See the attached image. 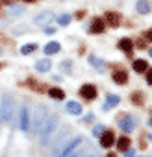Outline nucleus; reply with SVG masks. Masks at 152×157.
I'll use <instances>...</instances> for the list:
<instances>
[{
	"label": "nucleus",
	"instance_id": "obj_1",
	"mask_svg": "<svg viewBox=\"0 0 152 157\" xmlns=\"http://www.w3.org/2000/svg\"><path fill=\"white\" fill-rule=\"evenodd\" d=\"M58 124H59L58 115H46V118H45V122H43V126H41V129H39V140H41L43 146L48 144L50 137H52V135L56 133V129H58Z\"/></svg>",
	"mask_w": 152,
	"mask_h": 157
},
{
	"label": "nucleus",
	"instance_id": "obj_2",
	"mask_svg": "<svg viewBox=\"0 0 152 157\" xmlns=\"http://www.w3.org/2000/svg\"><path fill=\"white\" fill-rule=\"evenodd\" d=\"M13 107H15V100L10 93H6L2 96V102H0V120L4 122H11L13 118Z\"/></svg>",
	"mask_w": 152,
	"mask_h": 157
},
{
	"label": "nucleus",
	"instance_id": "obj_3",
	"mask_svg": "<svg viewBox=\"0 0 152 157\" xmlns=\"http://www.w3.org/2000/svg\"><path fill=\"white\" fill-rule=\"evenodd\" d=\"M46 115H48L46 105H37V109L34 111V118H30V129H32L34 133H39V129H41V126H43Z\"/></svg>",
	"mask_w": 152,
	"mask_h": 157
},
{
	"label": "nucleus",
	"instance_id": "obj_4",
	"mask_svg": "<svg viewBox=\"0 0 152 157\" xmlns=\"http://www.w3.org/2000/svg\"><path fill=\"white\" fill-rule=\"evenodd\" d=\"M32 113H30V107L26 105V104H22L21 105V109H19V115H17V118H19V129L21 131H30V117Z\"/></svg>",
	"mask_w": 152,
	"mask_h": 157
},
{
	"label": "nucleus",
	"instance_id": "obj_5",
	"mask_svg": "<svg viewBox=\"0 0 152 157\" xmlns=\"http://www.w3.org/2000/svg\"><path fill=\"white\" fill-rule=\"evenodd\" d=\"M54 19H56V15H54L52 11H43V13H39V15L34 17V22H35L37 26H48Z\"/></svg>",
	"mask_w": 152,
	"mask_h": 157
},
{
	"label": "nucleus",
	"instance_id": "obj_6",
	"mask_svg": "<svg viewBox=\"0 0 152 157\" xmlns=\"http://www.w3.org/2000/svg\"><path fill=\"white\" fill-rule=\"evenodd\" d=\"M119 128H121L122 131H126V133L134 131V128H135V120H134V117H130V115H122V117L119 118Z\"/></svg>",
	"mask_w": 152,
	"mask_h": 157
},
{
	"label": "nucleus",
	"instance_id": "obj_7",
	"mask_svg": "<svg viewBox=\"0 0 152 157\" xmlns=\"http://www.w3.org/2000/svg\"><path fill=\"white\" fill-rule=\"evenodd\" d=\"M104 24H108L110 28H119L121 24V15L117 11H106L104 15Z\"/></svg>",
	"mask_w": 152,
	"mask_h": 157
},
{
	"label": "nucleus",
	"instance_id": "obj_8",
	"mask_svg": "<svg viewBox=\"0 0 152 157\" xmlns=\"http://www.w3.org/2000/svg\"><path fill=\"white\" fill-rule=\"evenodd\" d=\"M80 96L84 98V100H95L97 98V87L95 85H91V83H86V85H82V89H80Z\"/></svg>",
	"mask_w": 152,
	"mask_h": 157
},
{
	"label": "nucleus",
	"instance_id": "obj_9",
	"mask_svg": "<svg viewBox=\"0 0 152 157\" xmlns=\"http://www.w3.org/2000/svg\"><path fill=\"white\" fill-rule=\"evenodd\" d=\"M98 139H100V146H102V148H110V146L115 144V135H113V131H110V129H106Z\"/></svg>",
	"mask_w": 152,
	"mask_h": 157
},
{
	"label": "nucleus",
	"instance_id": "obj_10",
	"mask_svg": "<svg viewBox=\"0 0 152 157\" xmlns=\"http://www.w3.org/2000/svg\"><path fill=\"white\" fill-rule=\"evenodd\" d=\"M65 111H67L69 115H74V117H78V115H82V105H80L78 102L70 100V102H67V104H65Z\"/></svg>",
	"mask_w": 152,
	"mask_h": 157
},
{
	"label": "nucleus",
	"instance_id": "obj_11",
	"mask_svg": "<svg viewBox=\"0 0 152 157\" xmlns=\"http://www.w3.org/2000/svg\"><path fill=\"white\" fill-rule=\"evenodd\" d=\"M119 102H121V96H117V94H110V96H106V102H104L102 109H104V111H110V109L117 107Z\"/></svg>",
	"mask_w": 152,
	"mask_h": 157
},
{
	"label": "nucleus",
	"instance_id": "obj_12",
	"mask_svg": "<svg viewBox=\"0 0 152 157\" xmlns=\"http://www.w3.org/2000/svg\"><path fill=\"white\" fill-rule=\"evenodd\" d=\"M87 61H89V65H91V67H95L98 72H104V70H106V63H104L102 59H98L97 56H89V57H87Z\"/></svg>",
	"mask_w": 152,
	"mask_h": 157
},
{
	"label": "nucleus",
	"instance_id": "obj_13",
	"mask_svg": "<svg viewBox=\"0 0 152 157\" xmlns=\"http://www.w3.org/2000/svg\"><path fill=\"white\" fill-rule=\"evenodd\" d=\"M61 50V46H59V43H56V41H50L48 44H45V48H43V52L46 54V56H54V54H58Z\"/></svg>",
	"mask_w": 152,
	"mask_h": 157
},
{
	"label": "nucleus",
	"instance_id": "obj_14",
	"mask_svg": "<svg viewBox=\"0 0 152 157\" xmlns=\"http://www.w3.org/2000/svg\"><path fill=\"white\" fill-rule=\"evenodd\" d=\"M135 11L141 13V15H148L150 13V4L146 2V0H137L135 4Z\"/></svg>",
	"mask_w": 152,
	"mask_h": 157
},
{
	"label": "nucleus",
	"instance_id": "obj_15",
	"mask_svg": "<svg viewBox=\"0 0 152 157\" xmlns=\"http://www.w3.org/2000/svg\"><path fill=\"white\" fill-rule=\"evenodd\" d=\"M104 28H106V24H104V21L102 19H93V22H91V32L93 33H102L104 32Z\"/></svg>",
	"mask_w": 152,
	"mask_h": 157
},
{
	"label": "nucleus",
	"instance_id": "obj_16",
	"mask_svg": "<svg viewBox=\"0 0 152 157\" xmlns=\"http://www.w3.org/2000/svg\"><path fill=\"white\" fill-rule=\"evenodd\" d=\"M117 46H119V50H122V52H126V54H130V52L134 50L132 39H121V41L117 43Z\"/></svg>",
	"mask_w": 152,
	"mask_h": 157
},
{
	"label": "nucleus",
	"instance_id": "obj_17",
	"mask_svg": "<svg viewBox=\"0 0 152 157\" xmlns=\"http://www.w3.org/2000/svg\"><path fill=\"white\" fill-rule=\"evenodd\" d=\"M50 68H52L50 59H39V61L35 63V70H39V72H48Z\"/></svg>",
	"mask_w": 152,
	"mask_h": 157
},
{
	"label": "nucleus",
	"instance_id": "obj_18",
	"mask_svg": "<svg viewBox=\"0 0 152 157\" xmlns=\"http://www.w3.org/2000/svg\"><path fill=\"white\" fill-rule=\"evenodd\" d=\"M134 70H135L137 74H143V72L148 70V63H146L145 59H135V61H134Z\"/></svg>",
	"mask_w": 152,
	"mask_h": 157
},
{
	"label": "nucleus",
	"instance_id": "obj_19",
	"mask_svg": "<svg viewBox=\"0 0 152 157\" xmlns=\"http://www.w3.org/2000/svg\"><path fill=\"white\" fill-rule=\"evenodd\" d=\"M115 146H117L119 151H126V150L130 148V139H128V137H119L117 142H115Z\"/></svg>",
	"mask_w": 152,
	"mask_h": 157
},
{
	"label": "nucleus",
	"instance_id": "obj_20",
	"mask_svg": "<svg viewBox=\"0 0 152 157\" xmlns=\"http://www.w3.org/2000/svg\"><path fill=\"white\" fill-rule=\"evenodd\" d=\"M113 82H115V83H119V85L126 83V82H128V74H126L124 70H119V72H115V74H113Z\"/></svg>",
	"mask_w": 152,
	"mask_h": 157
},
{
	"label": "nucleus",
	"instance_id": "obj_21",
	"mask_svg": "<svg viewBox=\"0 0 152 157\" xmlns=\"http://www.w3.org/2000/svg\"><path fill=\"white\" fill-rule=\"evenodd\" d=\"M48 94H50L54 100H65V93H63L61 89H58V87H52V89H48Z\"/></svg>",
	"mask_w": 152,
	"mask_h": 157
},
{
	"label": "nucleus",
	"instance_id": "obj_22",
	"mask_svg": "<svg viewBox=\"0 0 152 157\" xmlns=\"http://www.w3.org/2000/svg\"><path fill=\"white\" fill-rule=\"evenodd\" d=\"M37 50V44L35 43H28V44H24L22 48H21V54L22 56H28V54H32V52H35Z\"/></svg>",
	"mask_w": 152,
	"mask_h": 157
},
{
	"label": "nucleus",
	"instance_id": "obj_23",
	"mask_svg": "<svg viewBox=\"0 0 152 157\" xmlns=\"http://www.w3.org/2000/svg\"><path fill=\"white\" fill-rule=\"evenodd\" d=\"M24 13V8H21V6H11L10 8V15L11 17H21Z\"/></svg>",
	"mask_w": 152,
	"mask_h": 157
},
{
	"label": "nucleus",
	"instance_id": "obj_24",
	"mask_svg": "<svg viewBox=\"0 0 152 157\" xmlns=\"http://www.w3.org/2000/svg\"><path fill=\"white\" fill-rule=\"evenodd\" d=\"M69 22H70V15L61 13V15L58 17V24H59V26H69Z\"/></svg>",
	"mask_w": 152,
	"mask_h": 157
},
{
	"label": "nucleus",
	"instance_id": "obj_25",
	"mask_svg": "<svg viewBox=\"0 0 152 157\" xmlns=\"http://www.w3.org/2000/svg\"><path fill=\"white\" fill-rule=\"evenodd\" d=\"M61 70L65 72V74H70V68H72V61L70 59H65V61H61Z\"/></svg>",
	"mask_w": 152,
	"mask_h": 157
},
{
	"label": "nucleus",
	"instance_id": "obj_26",
	"mask_svg": "<svg viewBox=\"0 0 152 157\" xmlns=\"http://www.w3.org/2000/svg\"><path fill=\"white\" fill-rule=\"evenodd\" d=\"M132 104L134 105H141L143 104V94L141 93H134L132 94Z\"/></svg>",
	"mask_w": 152,
	"mask_h": 157
},
{
	"label": "nucleus",
	"instance_id": "obj_27",
	"mask_svg": "<svg viewBox=\"0 0 152 157\" xmlns=\"http://www.w3.org/2000/svg\"><path fill=\"white\" fill-rule=\"evenodd\" d=\"M104 131H106L104 126H95V128H93V137H100Z\"/></svg>",
	"mask_w": 152,
	"mask_h": 157
},
{
	"label": "nucleus",
	"instance_id": "obj_28",
	"mask_svg": "<svg viewBox=\"0 0 152 157\" xmlns=\"http://www.w3.org/2000/svg\"><path fill=\"white\" fill-rule=\"evenodd\" d=\"M146 83L152 85V70H146Z\"/></svg>",
	"mask_w": 152,
	"mask_h": 157
},
{
	"label": "nucleus",
	"instance_id": "obj_29",
	"mask_svg": "<svg viewBox=\"0 0 152 157\" xmlns=\"http://www.w3.org/2000/svg\"><path fill=\"white\" fill-rule=\"evenodd\" d=\"M45 33H48V35H52V33H54V28H45Z\"/></svg>",
	"mask_w": 152,
	"mask_h": 157
},
{
	"label": "nucleus",
	"instance_id": "obj_30",
	"mask_svg": "<svg viewBox=\"0 0 152 157\" xmlns=\"http://www.w3.org/2000/svg\"><path fill=\"white\" fill-rule=\"evenodd\" d=\"M67 157H82V153H76V151H72L70 155H67Z\"/></svg>",
	"mask_w": 152,
	"mask_h": 157
},
{
	"label": "nucleus",
	"instance_id": "obj_31",
	"mask_svg": "<svg viewBox=\"0 0 152 157\" xmlns=\"http://www.w3.org/2000/svg\"><path fill=\"white\" fill-rule=\"evenodd\" d=\"M91 118H93V113H89V115H87V117H86V118H84V120H86V122H89V120H91Z\"/></svg>",
	"mask_w": 152,
	"mask_h": 157
},
{
	"label": "nucleus",
	"instance_id": "obj_32",
	"mask_svg": "<svg viewBox=\"0 0 152 157\" xmlns=\"http://www.w3.org/2000/svg\"><path fill=\"white\" fill-rule=\"evenodd\" d=\"M146 37H148V41H152V30H148V33H146Z\"/></svg>",
	"mask_w": 152,
	"mask_h": 157
},
{
	"label": "nucleus",
	"instance_id": "obj_33",
	"mask_svg": "<svg viewBox=\"0 0 152 157\" xmlns=\"http://www.w3.org/2000/svg\"><path fill=\"white\" fill-rule=\"evenodd\" d=\"M148 140H152V133H150V135H148Z\"/></svg>",
	"mask_w": 152,
	"mask_h": 157
},
{
	"label": "nucleus",
	"instance_id": "obj_34",
	"mask_svg": "<svg viewBox=\"0 0 152 157\" xmlns=\"http://www.w3.org/2000/svg\"><path fill=\"white\" fill-rule=\"evenodd\" d=\"M108 157H115V155H113V153H108Z\"/></svg>",
	"mask_w": 152,
	"mask_h": 157
},
{
	"label": "nucleus",
	"instance_id": "obj_35",
	"mask_svg": "<svg viewBox=\"0 0 152 157\" xmlns=\"http://www.w3.org/2000/svg\"><path fill=\"white\" fill-rule=\"evenodd\" d=\"M148 54H150V56H152V46H150V50H148Z\"/></svg>",
	"mask_w": 152,
	"mask_h": 157
},
{
	"label": "nucleus",
	"instance_id": "obj_36",
	"mask_svg": "<svg viewBox=\"0 0 152 157\" xmlns=\"http://www.w3.org/2000/svg\"><path fill=\"white\" fill-rule=\"evenodd\" d=\"M91 157H100V155H91Z\"/></svg>",
	"mask_w": 152,
	"mask_h": 157
},
{
	"label": "nucleus",
	"instance_id": "obj_37",
	"mask_svg": "<svg viewBox=\"0 0 152 157\" xmlns=\"http://www.w3.org/2000/svg\"><path fill=\"white\" fill-rule=\"evenodd\" d=\"M26 2H34V0H26Z\"/></svg>",
	"mask_w": 152,
	"mask_h": 157
},
{
	"label": "nucleus",
	"instance_id": "obj_38",
	"mask_svg": "<svg viewBox=\"0 0 152 157\" xmlns=\"http://www.w3.org/2000/svg\"><path fill=\"white\" fill-rule=\"evenodd\" d=\"M0 56H2V48H0Z\"/></svg>",
	"mask_w": 152,
	"mask_h": 157
},
{
	"label": "nucleus",
	"instance_id": "obj_39",
	"mask_svg": "<svg viewBox=\"0 0 152 157\" xmlns=\"http://www.w3.org/2000/svg\"><path fill=\"white\" fill-rule=\"evenodd\" d=\"M0 122H2V120H0Z\"/></svg>",
	"mask_w": 152,
	"mask_h": 157
}]
</instances>
